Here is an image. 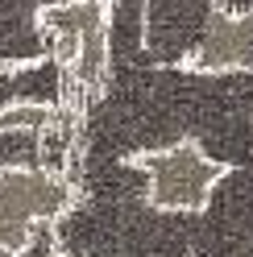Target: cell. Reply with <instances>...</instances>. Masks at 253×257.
Instances as JSON below:
<instances>
[{
  "instance_id": "3",
  "label": "cell",
  "mask_w": 253,
  "mask_h": 257,
  "mask_svg": "<svg viewBox=\"0 0 253 257\" xmlns=\"http://www.w3.org/2000/svg\"><path fill=\"white\" fill-rule=\"evenodd\" d=\"M83 203V174L62 162L0 166V253L25 257L42 232L75 216Z\"/></svg>"
},
{
  "instance_id": "1",
  "label": "cell",
  "mask_w": 253,
  "mask_h": 257,
  "mask_svg": "<svg viewBox=\"0 0 253 257\" xmlns=\"http://www.w3.org/2000/svg\"><path fill=\"white\" fill-rule=\"evenodd\" d=\"M34 34L58 75V112L75 133L112 87V0H46L34 9Z\"/></svg>"
},
{
  "instance_id": "6",
  "label": "cell",
  "mask_w": 253,
  "mask_h": 257,
  "mask_svg": "<svg viewBox=\"0 0 253 257\" xmlns=\"http://www.w3.org/2000/svg\"><path fill=\"white\" fill-rule=\"evenodd\" d=\"M42 62H46V54H29V58L0 54V79H5V75H21V71H34V67H42Z\"/></svg>"
},
{
  "instance_id": "2",
  "label": "cell",
  "mask_w": 253,
  "mask_h": 257,
  "mask_svg": "<svg viewBox=\"0 0 253 257\" xmlns=\"http://www.w3.org/2000/svg\"><path fill=\"white\" fill-rule=\"evenodd\" d=\"M120 166L141 179V203L158 216H203L228 183L232 162L212 154L199 137L179 133L162 146L120 154Z\"/></svg>"
},
{
  "instance_id": "4",
  "label": "cell",
  "mask_w": 253,
  "mask_h": 257,
  "mask_svg": "<svg viewBox=\"0 0 253 257\" xmlns=\"http://www.w3.org/2000/svg\"><path fill=\"white\" fill-rule=\"evenodd\" d=\"M170 71L195 75V79L253 75V5L208 0L195 42L170 62Z\"/></svg>"
},
{
  "instance_id": "5",
  "label": "cell",
  "mask_w": 253,
  "mask_h": 257,
  "mask_svg": "<svg viewBox=\"0 0 253 257\" xmlns=\"http://www.w3.org/2000/svg\"><path fill=\"white\" fill-rule=\"evenodd\" d=\"M0 137H34L38 146L46 141H62L71 170L83 166V133H75L67 116L58 112L54 100H9L0 104Z\"/></svg>"
},
{
  "instance_id": "7",
  "label": "cell",
  "mask_w": 253,
  "mask_h": 257,
  "mask_svg": "<svg viewBox=\"0 0 253 257\" xmlns=\"http://www.w3.org/2000/svg\"><path fill=\"white\" fill-rule=\"evenodd\" d=\"M42 257H75V253H67V249H46Z\"/></svg>"
}]
</instances>
